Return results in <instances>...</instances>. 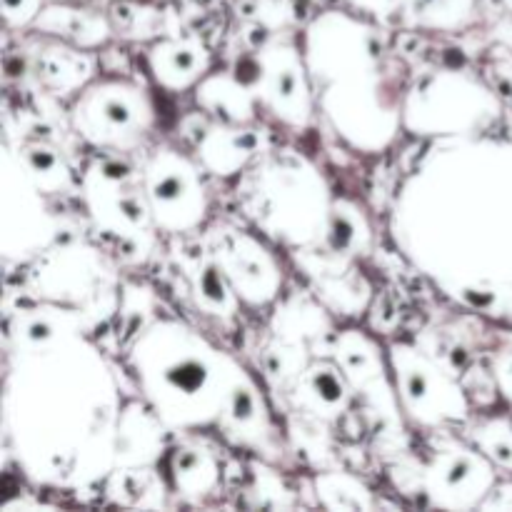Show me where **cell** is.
<instances>
[{
	"label": "cell",
	"instance_id": "obj_1",
	"mask_svg": "<svg viewBox=\"0 0 512 512\" xmlns=\"http://www.w3.org/2000/svg\"><path fill=\"white\" fill-rule=\"evenodd\" d=\"M123 353H135L140 395L173 435L215 428L245 370L200 330L160 315Z\"/></svg>",
	"mask_w": 512,
	"mask_h": 512
},
{
	"label": "cell",
	"instance_id": "obj_2",
	"mask_svg": "<svg viewBox=\"0 0 512 512\" xmlns=\"http://www.w3.org/2000/svg\"><path fill=\"white\" fill-rule=\"evenodd\" d=\"M80 205L98 240L120 265L143 268L160 253V230L150 210L135 155L95 153L80 173Z\"/></svg>",
	"mask_w": 512,
	"mask_h": 512
},
{
	"label": "cell",
	"instance_id": "obj_3",
	"mask_svg": "<svg viewBox=\"0 0 512 512\" xmlns=\"http://www.w3.org/2000/svg\"><path fill=\"white\" fill-rule=\"evenodd\" d=\"M18 268V295L83 310L95 335L118 313L120 263L90 233L68 235Z\"/></svg>",
	"mask_w": 512,
	"mask_h": 512
},
{
	"label": "cell",
	"instance_id": "obj_4",
	"mask_svg": "<svg viewBox=\"0 0 512 512\" xmlns=\"http://www.w3.org/2000/svg\"><path fill=\"white\" fill-rule=\"evenodd\" d=\"M458 430H423L420 453L410 448L388 460V478L403 498L448 510L480 508L498 485V468Z\"/></svg>",
	"mask_w": 512,
	"mask_h": 512
},
{
	"label": "cell",
	"instance_id": "obj_5",
	"mask_svg": "<svg viewBox=\"0 0 512 512\" xmlns=\"http://www.w3.org/2000/svg\"><path fill=\"white\" fill-rule=\"evenodd\" d=\"M73 130L95 153L135 155L153 143V95L130 75H98L68 103Z\"/></svg>",
	"mask_w": 512,
	"mask_h": 512
},
{
	"label": "cell",
	"instance_id": "obj_6",
	"mask_svg": "<svg viewBox=\"0 0 512 512\" xmlns=\"http://www.w3.org/2000/svg\"><path fill=\"white\" fill-rule=\"evenodd\" d=\"M135 158L160 233L168 238L193 235L213 220V195L208 185L213 175L193 150L173 143H150L135 153Z\"/></svg>",
	"mask_w": 512,
	"mask_h": 512
},
{
	"label": "cell",
	"instance_id": "obj_7",
	"mask_svg": "<svg viewBox=\"0 0 512 512\" xmlns=\"http://www.w3.org/2000/svg\"><path fill=\"white\" fill-rule=\"evenodd\" d=\"M388 360L408 423L435 430L460 428L473 418V405L458 375L445 370L418 343H388Z\"/></svg>",
	"mask_w": 512,
	"mask_h": 512
},
{
	"label": "cell",
	"instance_id": "obj_8",
	"mask_svg": "<svg viewBox=\"0 0 512 512\" xmlns=\"http://www.w3.org/2000/svg\"><path fill=\"white\" fill-rule=\"evenodd\" d=\"M200 235L245 308H273L283 298V260L263 235L228 218H213Z\"/></svg>",
	"mask_w": 512,
	"mask_h": 512
},
{
	"label": "cell",
	"instance_id": "obj_9",
	"mask_svg": "<svg viewBox=\"0 0 512 512\" xmlns=\"http://www.w3.org/2000/svg\"><path fill=\"white\" fill-rule=\"evenodd\" d=\"M170 270L180 278V293L185 295V305L205 320L218 323L225 333L238 325V315L243 303L235 295L233 285L225 278L213 253L205 245L203 235H175L168 243Z\"/></svg>",
	"mask_w": 512,
	"mask_h": 512
},
{
	"label": "cell",
	"instance_id": "obj_10",
	"mask_svg": "<svg viewBox=\"0 0 512 512\" xmlns=\"http://www.w3.org/2000/svg\"><path fill=\"white\" fill-rule=\"evenodd\" d=\"M258 55V93L260 108L273 113L288 128H308L315 110V88L305 60L293 40L273 38L255 50Z\"/></svg>",
	"mask_w": 512,
	"mask_h": 512
},
{
	"label": "cell",
	"instance_id": "obj_11",
	"mask_svg": "<svg viewBox=\"0 0 512 512\" xmlns=\"http://www.w3.org/2000/svg\"><path fill=\"white\" fill-rule=\"evenodd\" d=\"M295 265L303 270L310 290L333 315L363 318L375 300V290L353 258L333 253L325 245L290 250Z\"/></svg>",
	"mask_w": 512,
	"mask_h": 512
},
{
	"label": "cell",
	"instance_id": "obj_12",
	"mask_svg": "<svg viewBox=\"0 0 512 512\" xmlns=\"http://www.w3.org/2000/svg\"><path fill=\"white\" fill-rule=\"evenodd\" d=\"M18 43L28 55L30 83L65 105L100 75L98 50L78 48V45L65 43L53 35L35 33V30H28V35H23Z\"/></svg>",
	"mask_w": 512,
	"mask_h": 512
},
{
	"label": "cell",
	"instance_id": "obj_13",
	"mask_svg": "<svg viewBox=\"0 0 512 512\" xmlns=\"http://www.w3.org/2000/svg\"><path fill=\"white\" fill-rule=\"evenodd\" d=\"M223 440L203 430L175 433L168 450V480L175 498L205 503L228 488V463H223Z\"/></svg>",
	"mask_w": 512,
	"mask_h": 512
},
{
	"label": "cell",
	"instance_id": "obj_14",
	"mask_svg": "<svg viewBox=\"0 0 512 512\" xmlns=\"http://www.w3.org/2000/svg\"><path fill=\"white\" fill-rule=\"evenodd\" d=\"M273 148V135L260 123H223L205 113L198 133L190 135V150L213 178H235L260 155Z\"/></svg>",
	"mask_w": 512,
	"mask_h": 512
},
{
	"label": "cell",
	"instance_id": "obj_15",
	"mask_svg": "<svg viewBox=\"0 0 512 512\" xmlns=\"http://www.w3.org/2000/svg\"><path fill=\"white\" fill-rule=\"evenodd\" d=\"M3 145L13 150L20 168L30 178V183L48 198L80 200V173L83 168L75 165L73 153L60 143L33 135H5Z\"/></svg>",
	"mask_w": 512,
	"mask_h": 512
},
{
	"label": "cell",
	"instance_id": "obj_16",
	"mask_svg": "<svg viewBox=\"0 0 512 512\" xmlns=\"http://www.w3.org/2000/svg\"><path fill=\"white\" fill-rule=\"evenodd\" d=\"M173 445V430L140 395L123 403L115 428V468L160 465Z\"/></svg>",
	"mask_w": 512,
	"mask_h": 512
},
{
	"label": "cell",
	"instance_id": "obj_17",
	"mask_svg": "<svg viewBox=\"0 0 512 512\" xmlns=\"http://www.w3.org/2000/svg\"><path fill=\"white\" fill-rule=\"evenodd\" d=\"M145 63L155 83L168 93L198 88L200 80L213 73V53L205 40L180 30L150 43Z\"/></svg>",
	"mask_w": 512,
	"mask_h": 512
},
{
	"label": "cell",
	"instance_id": "obj_18",
	"mask_svg": "<svg viewBox=\"0 0 512 512\" xmlns=\"http://www.w3.org/2000/svg\"><path fill=\"white\" fill-rule=\"evenodd\" d=\"M30 30L98 53L115 40L110 15L88 8L85 0H48Z\"/></svg>",
	"mask_w": 512,
	"mask_h": 512
},
{
	"label": "cell",
	"instance_id": "obj_19",
	"mask_svg": "<svg viewBox=\"0 0 512 512\" xmlns=\"http://www.w3.org/2000/svg\"><path fill=\"white\" fill-rule=\"evenodd\" d=\"M103 493L110 503L123 508H170V498H175L168 475L158 465L115 468L103 480Z\"/></svg>",
	"mask_w": 512,
	"mask_h": 512
},
{
	"label": "cell",
	"instance_id": "obj_20",
	"mask_svg": "<svg viewBox=\"0 0 512 512\" xmlns=\"http://www.w3.org/2000/svg\"><path fill=\"white\" fill-rule=\"evenodd\" d=\"M373 240L375 233L368 213L355 200L335 195L328 233H325V240L320 245H325L333 253L345 255V258L358 260L373 250Z\"/></svg>",
	"mask_w": 512,
	"mask_h": 512
},
{
	"label": "cell",
	"instance_id": "obj_21",
	"mask_svg": "<svg viewBox=\"0 0 512 512\" xmlns=\"http://www.w3.org/2000/svg\"><path fill=\"white\" fill-rule=\"evenodd\" d=\"M473 0H403V30L453 35L470 28Z\"/></svg>",
	"mask_w": 512,
	"mask_h": 512
},
{
	"label": "cell",
	"instance_id": "obj_22",
	"mask_svg": "<svg viewBox=\"0 0 512 512\" xmlns=\"http://www.w3.org/2000/svg\"><path fill=\"white\" fill-rule=\"evenodd\" d=\"M110 23H113L115 38L128 40V43H155L165 35L178 33L175 25H170L168 15L155 5L135 3V0H118L108 10Z\"/></svg>",
	"mask_w": 512,
	"mask_h": 512
},
{
	"label": "cell",
	"instance_id": "obj_23",
	"mask_svg": "<svg viewBox=\"0 0 512 512\" xmlns=\"http://www.w3.org/2000/svg\"><path fill=\"white\" fill-rule=\"evenodd\" d=\"M313 493L318 498L320 508L330 510H373L380 508L378 500H373V490L360 480L358 475L348 473L343 468L320 470L313 475Z\"/></svg>",
	"mask_w": 512,
	"mask_h": 512
},
{
	"label": "cell",
	"instance_id": "obj_24",
	"mask_svg": "<svg viewBox=\"0 0 512 512\" xmlns=\"http://www.w3.org/2000/svg\"><path fill=\"white\" fill-rule=\"evenodd\" d=\"M460 430L495 468L512 475V413L495 415L490 410H483L465 425H460Z\"/></svg>",
	"mask_w": 512,
	"mask_h": 512
},
{
	"label": "cell",
	"instance_id": "obj_25",
	"mask_svg": "<svg viewBox=\"0 0 512 512\" xmlns=\"http://www.w3.org/2000/svg\"><path fill=\"white\" fill-rule=\"evenodd\" d=\"M460 383H463L465 395H468L473 408L493 410V405L503 398V395H500L498 378H495L493 368H490L488 363H478V360H475V363L460 375Z\"/></svg>",
	"mask_w": 512,
	"mask_h": 512
},
{
	"label": "cell",
	"instance_id": "obj_26",
	"mask_svg": "<svg viewBox=\"0 0 512 512\" xmlns=\"http://www.w3.org/2000/svg\"><path fill=\"white\" fill-rule=\"evenodd\" d=\"M48 0H3V18H5V33H25L40 10L45 8Z\"/></svg>",
	"mask_w": 512,
	"mask_h": 512
},
{
	"label": "cell",
	"instance_id": "obj_27",
	"mask_svg": "<svg viewBox=\"0 0 512 512\" xmlns=\"http://www.w3.org/2000/svg\"><path fill=\"white\" fill-rule=\"evenodd\" d=\"M495 378H498L500 395L512 405V350H498L493 360H490Z\"/></svg>",
	"mask_w": 512,
	"mask_h": 512
},
{
	"label": "cell",
	"instance_id": "obj_28",
	"mask_svg": "<svg viewBox=\"0 0 512 512\" xmlns=\"http://www.w3.org/2000/svg\"><path fill=\"white\" fill-rule=\"evenodd\" d=\"M505 5H508V8L512 10V0H505Z\"/></svg>",
	"mask_w": 512,
	"mask_h": 512
}]
</instances>
